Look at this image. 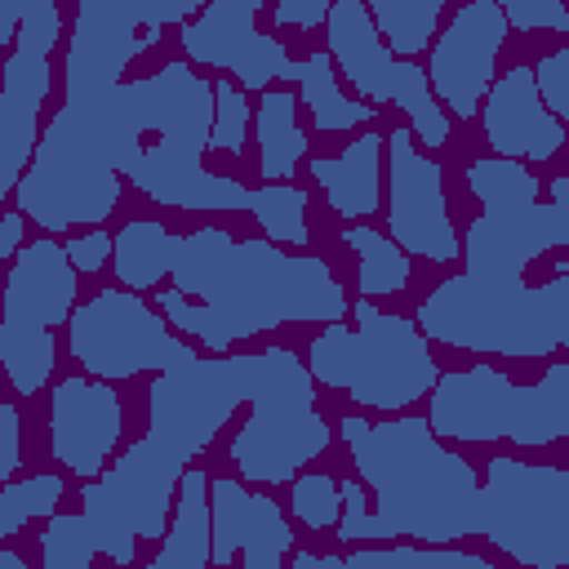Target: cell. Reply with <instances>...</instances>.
Here are the masks:
<instances>
[{
    "mask_svg": "<svg viewBox=\"0 0 569 569\" xmlns=\"http://www.w3.org/2000/svg\"><path fill=\"white\" fill-rule=\"evenodd\" d=\"M480 213L462 231V271L525 276L547 249H569V173L551 178L547 200L529 164L480 156L467 164Z\"/></svg>",
    "mask_w": 569,
    "mask_h": 569,
    "instance_id": "10",
    "label": "cell"
},
{
    "mask_svg": "<svg viewBox=\"0 0 569 569\" xmlns=\"http://www.w3.org/2000/svg\"><path fill=\"white\" fill-rule=\"evenodd\" d=\"M325 53L333 58L342 84L356 89V98H365L369 107H396L409 120V133L418 138L422 151H436L449 142L453 124H449V111L440 107V98L427 80V67L396 58L382 44L365 0H338L329 9Z\"/></svg>",
    "mask_w": 569,
    "mask_h": 569,
    "instance_id": "12",
    "label": "cell"
},
{
    "mask_svg": "<svg viewBox=\"0 0 569 569\" xmlns=\"http://www.w3.org/2000/svg\"><path fill=\"white\" fill-rule=\"evenodd\" d=\"M116 253V236H107V227H93V231H76L67 240V258L80 276H98Z\"/></svg>",
    "mask_w": 569,
    "mask_h": 569,
    "instance_id": "39",
    "label": "cell"
},
{
    "mask_svg": "<svg viewBox=\"0 0 569 569\" xmlns=\"http://www.w3.org/2000/svg\"><path fill=\"white\" fill-rule=\"evenodd\" d=\"M124 436V405L111 382L67 373L49 391V458L80 485L98 480L116 462Z\"/></svg>",
    "mask_w": 569,
    "mask_h": 569,
    "instance_id": "17",
    "label": "cell"
},
{
    "mask_svg": "<svg viewBox=\"0 0 569 569\" xmlns=\"http://www.w3.org/2000/svg\"><path fill=\"white\" fill-rule=\"evenodd\" d=\"M342 244L356 253V289L360 298H391V293H405L409 280H413V262L409 253L378 227L369 222H351L342 227Z\"/></svg>",
    "mask_w": 569,
    "mask_h": 569,
    "instance_id": "27",
    "label": "cell"
},
{
    "mask_svg": "<svg viewBox=\"0 0 569 569\" xmlns=\"http://www.w3.org/2000/svg\"><path fill=\"white\" fill-rule=\"evenodd\" d=\"M533 80H538V93H542L547 111H551V116L565 124V133H569V44L542 53V58L533 62Z\"/></svg>",
    "mask_w": 569,
    "mask_h": 569,
    "instance_id": "37",
    "label": "cell"
},
{
    "mask_svg": "<svg viewBox=\"0 0 569 569\" xmlns=\"http://www.w3.org/2000/svg\"><path fill=\"white\" fill-rule=\"evenodd\" d=\"M293 84H298V102L307 107L316 133H356L378 120V107H369L365 98H351L342 89V76L325 49H311L307 58H298Z\"/></svg>",
    "mask_w": 569,
    "mask_h": 569,
    "instance_id": "24",
    "label": "cell"
},
{
    "mask_svg": "<svg viewBox=\"0 0 569 569\" xmlns=\"http://www.w3.org/2000/svg\"><path fill=\"white\" fill-rule=\"evenodd\" d=\"M382 222L387 236L409 253L427 262H458L462 236L449 213L445 173L440 164L418 147L409 124H396L387 133V178H382Z\"/></svg>",
    "mask_w": 569,
    "mask_h": 569,
    "instance_id": "14",
    "label": "cell"
},
{
    "mask_svg": "<svg viewBox=\"0 0 569 569\" xmlns=\"http://www.w3.org/2000/svg\"><path fill=\"white\" fill-rule=\"evenodd\" d=\"M329 0H284V4H271V22L284 27V31H316L329 22Z\"/></svg>",
    "mask_w": 569,
    "mask_h": 569,
    "instance_id": "40",
    "label": "cell"
},
{
    "mask_svg": "<svg viewBox=\"0 0 569 569\" xmlns=\"http://www.w3.org/2000/svg\"><path fill=\"white\" fill-rule=\"evenodd\" d=\"M262 4L258 0H213L200 4V13L178 27L182 53L191 67L227 71L244 93H267L276 84L298 80V58L258 27Z\"/></svg>",
    "mask_w": 569,
    "mask_h": 569,
    "instance_id": "15",
    "label": "cell"
},
{
    "mask_svg": "<svg viewBox=\"0 0 569 569\" xmlns=\"http://www.w3.org/2000/svg\"><path fill=\"white\" fill-rule=\"evenodd\" d=\"M18 467H22V413L13 400H4L0 405V476L18 480Z\"/></svg>",
    "mask_w": 569,
    "mask_h": 569,
    "instance_id": "41",
    "label": "cell"
},
{
    "mask_svg": "<svg viewBox=\"0 0 569 569\" xmlns=\"http://www.w3.org/2000/svg\"><path fill=\"white\" fill-rule=\"evenodd\" d=\"M62 493H67V480L58 471H31V476H18V480H4V489H0V538H18L31 520H53Z\"/></svg>",
    "mask_w": 569,
    "mask_h": 569,
    "instance_id": "30",
    "label": "cell"
},
{
    "mask_svg": "<svg viewBox=\"0 0 569 569\" xmlns=\"http://www.w3.org/2000/svg\"><path fill=\"white\" fill-rule=\"evenodd\" d=\"M76 293H80V271L67 258V240L36 236V240H27V249L4 271V311H0V320L31 325V329L71 325V316L80 307Z\"/></svg>",
    "mask_w": 569,
    "mask_h": 569,
    "instance_id": "20",
    "label": "cell"
},
{
    "mask_svg": "<svg viewBox=\"0 0 569 569\" xmlns=\"http://www.w3.org/2000/svg\"><path fill=\"white\" fill-rule=\"evenodd\" d=\"M213 138V80L187 58L120 84V178L147 200L182 213H240L258 187L204 169Z\"/></svg>",
    "mask_w": 569,
    "mask_h": 569,
    "instance_id": "4",
    "label": "cell"
},
{
    "mask_svg": "<svg viewBox=\"0 0 569 569\" xmlns=\"http://www.w3.org/2000/svg\"><path fill=\"white\" fill-rule=\"evenodd\" d=\"M160 316L196 338L209 356H231L236 342L284 325H338L351 302L320 253H289L267 236H231L196 227L178 236L169 284L156 289Z\"/></svg>",
    "mask_w": 569,
    "mask_h": 569,
    "instance_id": "2",
    "label": "cell"
},
{
    "mask_svg": "<svg viewBox=\"0 0 569 569\" xmlns=\"http://www.w3.org/2000/svg\"><path fill=\"white\" fill-rule=\"evenodd\" d=\"M502 13L511 31L533 36V31H560L569 36V4L565 0H502Z\"/></svg>",
    "mask_w": 569,
    "mask_h": 569,
    "instance_id": "38",
    "label": "cell"
},
{
    "mask_svg": "<svg viewBox=\"0 0 569 569\" xmlns=\"http://www.w3.org/2000/svg\"><path fill=\"white\" fill-rule=\"evenodd\" d=\"M173 253H178V236L160 218H129L116 231V253H111L116 284L142 298L164 289L173 271Z\"/></svg>",
    "mask_w": 569,
    "mask_h": 569,
    "instance_id": "25",
    "label": "cell"
},
{
    "mask_svg": "<svg viewBox=\"0 0 569 569\" xmlns=\"http://www.w3.org/2000/svg\"><path fill=\"white\" fill-rule=\"evenodd\" d=\"M147 569H213L209 565V471L191 467L178 502L169 533L160 538V551L147 560Z\"/></svg>",
    "mask_w": 569,
    "mask_h": 569,
    "instance_id": "26",
    "label": "cell"
},
{
    "mask_svg": "<svg viewBox=\"0 0 569 569\" xmlns=\"http://www.w3.org/2000/svg\"><path fill=\"white\" fill-rule=\"evenodd\" d=\"M369 13H373V27H378L382 44L396 58L413 62V53H427L436 44L445 0H373Z\"/></svg>",
    "mask_w": 569,
    "mask_h": 569,
    "instance_id": "29",
    "label": "cell"
},
{
    "mask_svg": "<svg viewBox=\"0 0 569 569\" xmlns=\"http://www.w3.org/2000/svg\"><path fill=\"white\" fill-rule=\"evenodd\" d=\"M427 342L471 351L547 360L569 347V276L525 284V276H445L413 311Z\"/></svg>",
    "mask_w": 569,
    "mask_h": 569,
    "instance_id": "6",
    "label": "cell"
},
{
    "mask_svg": "<svg viewBox=\"0 0 569 569\" xmlns=\"http://www.w3.org/2000/svg\"><path fill=\"white\" fill-rule=\"evenodd\" d=\"M93 551L80 538L76 511H58L53 520H44L40 529V569H93Z\"/></svg>",
    "mask_w": 569,
    "mask_h": 569,
    "instance_id": "35",
    "label": "cell"
},
{
    "mask_svg": "<svg viewBox=\"0 0 569 569\" xmlns=\"http://www.w3.org/2000/svg\"><path fill=\"white\" fill-rule=\"evenodd\" d=\"M249 93L218 76L213 80V138H209V151H227V156H244V138H249Z\"/></svg>",
    "mask_w": 569,
    "mask_h": 569,
    "instance_id": "34",
    "label": "cell"
},
{
    "mask_svg": "<svg viewBox=\"0 0 569 569\" xmlns=\"http://www.w3.org/2000/svg\"><path fill=\"white\" fill-rule=\"evenodd\" d=\"M67 351L76 369L98 382H129L142 373L156 378L196 356V347L173 333L156 302L120 284H102L76 307L67 325Z\"/></svg>",
    "mask_w": 569,
    "mask_h": 569,
    "instance_id": "13",
    "label": "cell"
},
{
    "mask_svg": "<svg viewBox=\"0 0 569 569\" xmlns=\"http://www.w3.org/2000/svg\"><path fill=\"white\" fill-rule=\"evenodd\" d=\"M480 124H485V142L498 160H516V164H529V169L551 164L569 142L565 124L547 111L529 62H516V67L498 71V80H493V89L480 107Z\"/></svg>",
    "mask_w": 569,
    "mask_h": 569,
    "instance_id": "19",
    "label": "cell"
},
{
    "mask_svg": "<svg viewBox=\"0 0 569 569\" xmlns=\"http://www.w3.org/2000/svg\"><path fill=\"white\" fill-rule=\"evenodd\" d=\"M307 178L325 191V204L351 227L382 209V178H387V133L360 129L338 156H311Z\"/></svg>",
    "mask_w": 569,
    "mask_h": 569,
    "instance_id": "22",
    "label": "cell"
},
{
    "mask_svg": "<svg viewBox=\"0 0 569 569\" xmlns=\"http://www.w3.org/2000/svg\"><path fill=\"white\" fill-rule=\"evenodd\" d=\"M249 400L240 356H191L147 387V431L80 489V538L116 569H133L142 542H160L191 462Z\"/></svg>",
    "mask_w": 569,
    "mask_h": 569,
    "instance_id": "1",
    "label": "cell"
},
{
    "mask_svg": "<svg viewBox=\"0 0 569 569\" xmlns=\"http://www.w3.org/2000/svg\"><path fill=\"white\" fill-rule=\"evenodd\" d=\"M53 89V67L40 53L9 49L0 76V196L9 200L22 182L36 147H40V116Z\"/></svg>",
    "mask_w": 569,
    "mask_h": 569,
    "instance_id": "21",
    "label": "cell"
},
{
    "mask_svg": "<svg viewBox=\"0 0 569 569\" xmlns=\"http://www.w3.org/2000/svg\"><path fill=\"white\" fill-rule=\"evenodd\" d=\"M289 516L311 533L338 529V520H342V480H333L329 471H302L289 485Z\"/></svg>",
    "mask_w": 569,
    "mask_h": 569,
    "instance_id": "33",
    "label": "cell"
},
{
    "mask_svg": "<svg viewBox=\"0 0 569 569\" xmlns=\"http://www.w3.org/2000/svg\"><path fill=\"white\" fill-rule=\"evenodd\" d=\"M480 476V538L520 569H569V467L493 453Z\"/></svg>",
    "mask_w": 569,
    "mask_h": 569,
    "instance_id": "11",
    "label": "cell"
},
{
    "mask_svg": "<svg viewBox=\"0 0 569 569\" xmlns=\"http://www.w3.org/2000/svg\"><path fill=\"white\" fill-rule=\"evenodd\" d=\"M249 418L236 427L227 458L240 480L258 489L293 485L307 462H316L333 445V427L316 409V378L293 347H258L240 351Z\"/></svg>",
    "mask_w": 569,
    "mask_h": 569,
    "instance_id": "8",
    "label": "cell"
},
{
    "mask_svg": "<svg viewBox=\"0 0 569 569\" xmlns=\"http://www.w3.org/2000/svg\"><path fill=\"white\" fill-rule=\"evenodd\" d=\"M511 36V22L498 0H467L449 13L440 27L431 53H427V80L449 111V120L480 116L493 80H498V53Z\"/></svg>",
    "mask_w": 569,
    "mask_h": 569,
    "instance_id": "16",
    "label": "cell"
},
{
    "mask_svg": "<svg viewBox=\"0 0 569 569\" xmlns=\"http://www.w3.org/2000/svg\"><path fill=\"white\" fill-rule=\"evenodd\" d=\"M338 436L356 471L342 476L338 542L458 547L480 533L485 476L462 458V449L431 431L427 413H347Z\"/></svg>",
    "mask_w": 569,
    "mask_h": 569,
    "instance_id": "3",
    "label": "cell"
},
{
    "mask_svg": "<svg viewBox=\"0 0 569 569\" xmlns=\"http://www.w3.org/2000/svg\"><path fill=\"white\" fill-rule=\"evenodd\" d=\"M427 422L449 445L542 449L569 440V360H551L538 382H516L489 360L449 369L427 396Z\"/></svg>",
    "mask_w": 569,
    "mask_h": 569,
    "instance_id": "9",
    "label": "cell"
},
{
    "mask_svg": "<svg viewBox=\"0 0 569 569\" xmlns=\"http://www.w3.org/2000/svg\"><path fill=\"white\" fill-rule=\"evenodd\" d=\"M342 569H493V565L462 547L387 542V547H356L351 556H342Z\"/></svg>",
    "mask_w": 569,
    "mask_h": 569,
    "instance_id": "31",
    "label": "cell"
},
{
    "mask_svg": "<svg viewBox=\"0 0 569 569\" xmlns=\"http://www.w3.org/2000/svg\"><path fill=\"white\" fill-rule=\"evenodd\" d=\"M253 218H258V227L267 231L271 244H284V249H307L311 244L307 187H298V182H258Z\"/></svg>",
    "mask_w": 569,
    "mask_h": 569,
    "instance_id": "32",
    "label": "cell"
},
{
    "mask_svg": "<svg viewBox=\"0 0 569 569\" xmlns=\"http://www.w3.org/2000/svg\"><path fill=\"white\" fill-rule=\"evenodd\" d=\"M116 200H120V89L62 98L9 204L27 222L44 227V236H62V231L76 236V227L84 231L102 227Z\"/></svg>",
    "mask_w": 569,
    "mask_h": 569,
    "instance_id": "5",
    "label": "cell"
},
{
    "mask_svg": "<svg viewBox=\"0 0 569 569\" xmlns=\"http://www.w3.org/2000/svg\"><path fill=\"white\" fill-rule=\"evenodd\" d=\"M22 231H27V218H22V213L9 204V209H4V222H0V258H4V262H13V258L27 249Z\"/></svg>",
    "mask_w": 569,
    "mask_h": 569,
    "instance_id": "42",
    "label": "cell"
},
{
    "mask_svg": "<svg viewBox=\"0 0 569 569\" xmlns=\"http://www.w3.org/2000/svg\"><path fill=\"white\" fill-rule=\"evenodd\" d=\"M293 520L284 507L249 480L209 476V565L227 569H284L293 560Z\"/></svg>",
    "mask_w": 569,
    "mask_h": 569,
    "instance_id": "18",
    "label": "cell"
},
{
    "mask_svg": "<svg viewBox=\"0 0 569 569\" xmlns=\"http://www.w3.org/2000/svg\"><path fill=\"white\" fill-rule=\"evenodd\" d=\"M307 369L320 387L342 391L360 409L405 413L440 382L436 351L413 316L387 311L369 298L351 307V320L316 329L307 342Z\"/></svg>",
    "mask_w": 569,
    "mask_h": 569,
    "instance_id": "7",
    "label": "cell"
},
{
    "mask_svg": "<svg viewBox=\"0 0 569 569\" xmlns=\"http://www.w3.org/2000/svg\"><path fill=\"white\" fill-rule=\"evenodd\" d=\"M289 569H342V556H333V551H293Z\"/></svg>",
    "mask_w": 569,
    "mask_h": 569,
    "instance_id": "43",
    "label": "cell"
},
{
    "mask_svg": "<svg viewBox=\"0 0 569 569\" xmlns=\"http://www.w3.org/2000/svg\"><path fill=\"white\" fill-rule=\"evenodd\" d=\"M58 40H62V9L53 0H22V27H18L13 49L49 58Z\"/></svg>",
    "mask_w": 569,
    "mask_h": 569,
    "instance_id": "36",
    "label": "cell"
},
{
    "mask_svg": "<svg viewBox=\"0 0 569 569\" xmlns=\"http://www.w3.org/2000/svg\"><path fill=\"white\" fill-rule=\"evenodd\" d=\"M298 93L276 84L258 93L253 107V133H258V178L262 182H289L302 160H311V138L298 124Z\"/></svg>",
    "mask_w": 569,
    "mask_h": 569,
    "instance_id": "23",
    "label": "cell"
},
{
    "mask_svg": "<svg viewBox=\"0 0 569 569\" xmlns=\"http://www.w3.org/2000/svg\"><path fill=\"white\" fill-rule=\"evenodd\" d=\"M0 365H4V378H9L13 396L36 400V391H44L53 382V365H58L53 329H31V325L0 320Z\"/></svg>",
    "mask_w": 569,
    "mask_h": 569,
    "instance_id": "28",
    "label": "cell"
}]
</instances>
